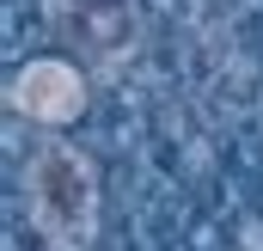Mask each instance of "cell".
Instances as JSON below:
<instances>
[{"label":"cell","instance_id":"1","mask_svg":"<svg viewBox=\"0 0 263 251\" xmlns=\"http://www.w3.org/2000/svg\"><path fill=\"white\" fill-rule=\"evenodd\" d=\"M25 202H31L37 233L55 251H86L92 245V233H98V172L86 166L80 147L43 141L31 153V172H25Z\"/></svg>","mask_w":263,"mask_h":251},{"label":"cell","instance_id":"2","mask_svg":"<svg viewBox=\"0 0 263 251\" xmlns=\"http://www.w3.org/2000/svg\"><path fill=\"white\" fill-rule=\"evenodd\" d=\"M6 98H12V111H25L31 123H73L80 104H86V80H80L73 62L43 56V62H25L12 74Z\"/></svg>","mask_w":263,"mask_h":251}]
</instances>
